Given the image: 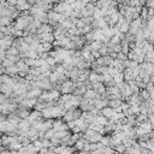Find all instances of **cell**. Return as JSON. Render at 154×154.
<instances>
[{"instance_id":"obj_1","label":"cell","mask_w":154,"mask_h":154,"mask_svg":"<svg viewBox=\"0 0 154 154\" xmlns=\"http://www.w3.org/2000/svg\"><path fill=\"white\" fill-rule=\"evenodd\" d=\"M113 113H114V111H113V108H111V107H103L101 111H100V114L101 116H103V117H106L107 119H111V117L113 116Z\"/></svg>"},{"instance_id":"obj_3","label":"cell","mask_w":154,"mask_h":154,"mask_svg":"<svg viewBox=\"0 0 154 154\" xmlns=\"http://www.w3.org/2000/svg\"><path fill=\"white\" fill-rule=\"evenodd\" d=\"M107 118L106 117H103V116H101V114H99V116H96L95 117V123H97V124H100V125H106V123H107Z\"/></svg>"},{"instance_id":"obj_2","label":"cell","mask_w":154,"mask_h":154,"mask_svg":"<svg viewBox=\"0 0 154 154\" xmlns=\"http://www.w3.org/2000/svg\"><path fill=\"white\" fill-rule=\"evenodd\" d=\"M85 142L87 141H84L82 137L79 138V140H77L75 143H73V146H72V148L75 149V152H79V150H82L83 149V147H84V144H85Z\"/></svg>"},{"instance_id":"obj_7","label":"cell","mask_w":154,"mask_h":154,"mask_svg":"<svg viewBox=\"0 0 154 154\" xmlns=\"http://www.w3.org/2000/svg\"><path fill=\"white\" fill-rule=\"evenodd\" d=\"M0 154H10V150L7 148H4L2 150H0Z\"/></svg>"},{"instance_id":"obj_6","label":"cell","mask_w":154,"mask_h":154,"mask_svg":"<svg viewBox=\"0 0 154 154\" xmlns=\"http://www.w3.org/2000/svg\"><path fill=\"white\" fill-rule=\"evenodd\" d=\"M103 148V147H102ZM102 148H99L96 150H93V152H89V154H102Z\"/></svg>"},{"instance_id":"obj_4","label":"cell","mask_w":154,"mask_h":154,"mask_svg":"<svg viewBox=\"0 0 154 154\" xmlns=\"http://www.w3.org/2000/svg\"><path fill=\"white\" fill-rule=\"evenodd\" d=\"M125 150H126V147L123 143H119V144H117L114 147V152L116 153H125Z\"/></svg>"},{"instance_id":"obj_5","label":"cell","mask_w":154,"mask_h":154,"mask_svg":"<svg viewBox=\"0 0 154 154\" xmlns=\"http://www.w3.org/2000/svg\"><path fill=\"white\" fill-rule=\"evenodd\" d=\"M73 153H75V149L72 147H65V146L60 152V154H73Z\"/></svg>"}]
</instances>
